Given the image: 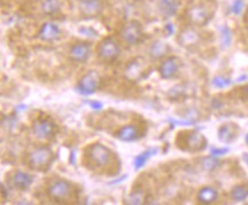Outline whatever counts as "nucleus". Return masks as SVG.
Instances as JSON below:
<instances>
[{
  "mask_svg": "<svg viewBox=\"0 0 248 205\" xmlns=\"http://www.w3.org/2000/svg\"><path fill=\"white\" fill-rule=\"evenodd\" d=\"M176 145L186 152L199 153L207 148V140L197 131H184L177 136Z\"/></svg>",
  "mask_w": 248,
  "mask_h": 205,
  "instance_id": "obj_1",
  "label": "nucleus"
},
{
  "mask_svg": "<svg viewBox=\"0 0 248 205\" xmlns=\"http://www.w3.org/2000/svg\"><path fill=\"white\" fill-rule=\"evenodd\" d=\"M54 159L53 150L47 146L39 147L34 149L28 157L29 166L34 171L46 172L50 168Z\"/></svg>",
  "mask_w": 248,
  "mask_h": 205,
  "instance_id": "obj_2",
  "label": "nucleus"
},
{
  "mask_svg": "<svg viewBox=\"0 0 248 205\" xmlns=\"http://www.w3.org/2000/svg\"><path fill=\"white\" fill-rule=\"evenodd\" d=\"M88 158L96 168H107L112 162V153L104 145L96 142L88 148Z\"/></svg>",
  "mask_w": 248,
  "mask_h": 205,
  "instance_id": "obj_3",
  "label": "nucleus"
},
{
  "mask_svg": "<svg viewBox=\"0 0 248 205\" xmlns=\"http://www.w3.org/2000/svg\"><path fill=\"white\" fill-rule=\"evenodd\" d=\"M32 132L38 139L40 140H49L53 139L59 132V127L53 120L48 118H43V120H37L32 125Z\"/></svg>",
  "mask_w": 248,
  "mask_h": 205,
  "instance_id": "obj_4",
  "label": "nucleus"
},
{
  "mask_svg": "<svg viewBox=\"0 0 248 205\" xmlns=\"http://www.w3.org/2000/svg\"><path fill=\"white\" fill-rule=\"evenodd\" d=\"M122 38L130 46L138 45L143 40L142 25L139 21H129L122 29Z\"/></svg>",
  "mask_w": 248,
  "mask_h": 205,
  "instance_id": "obj_5",
  "label": "nucleus"
},
{
  "mask_svg": "<svg viewBox=\"0 0 248 205\" xmlns=\"http://www.w3.org/2000/svg\"><path fill=\"white\" fill-rule=\"evenodd\" d=\"M120 52L122 50H120L119 44L112 37L104 38L98 45V56L107 62L116 60L120 55Z\"/></svg>",
  "mask_w": 248,
  "mask_h": 205,
  "instance_id": "obj_6",
  "label": "nucleus"
},
{
  "mask_svg": "<svg viewBox=\"0 0 248 205\" xmlns=\"http://www.w3.org/2000/svg\"><path fill=\"white\" fill-rule=\"evenodd\" d=\"M98 85H100V75L96 71H88L79 81L77 91L81 95L88 97L97 91Z\"/></svg>",
  "mask_w": 248,
  "mask_h": 205,
  "instance_id": "obj_7",
  "label": "nucleus"
},
{
  "mask_svg": "<svg viewBox=\"0 0 248 205\" xmlns=\"http://www.w3.org/2000/svg\"><path fill=\"white\" fill-rule=\"evenodd\" d=\"M47 194L52 200L62 202L71 195V185L66 180H56L49 185Z\"/></svg>",
  "mask_w": 248,
  "mask_h": 205,
  "instance_id": "obj_8",
  "label": "nucleus"
},
{
  "mask_svg": "<svg viewBox=\"0 0 248 205\" xmlns=\"http://www.w3.org/2000/svg\"><path fill=\"white\" fill-rule=\"evenodd\" d=\"M186 17L191 24L202 27V25L207 24L208 21L211 20V13H209V9L206 6L195 5L187 9Z\"/></svg>",
  "mask_w": 248,
  "mask_h": 205,
  "instance_id": "obj_9",
  "label": "nucleus"
},
{
  "mask_svg": "<svg viewBox=\"0 0 248 205\" xmlns=\"http://www.w3.org/2000/svg\"><path fill=\"white\" fill-rule=\"evenodd\" d=\"M69 55L71 60L76 62H86L91 56V44L86 43V41H79V43L74 44L69 51Z\"/></svg>",
  "mask_w": 248,
  "mask_h": 205,
  "instance_id": "obj_10",
  "label": "nucleus"
},
{
  "mask_svg": "<svg viewBox=\"0 0 248 205\" xmlns=\"http://www.w3.org/2000/svg\"><path fill=\"white\" fill-rule=\"evenodd\" d=\"M180 68V60L176 56H170L165 59L159 67V75L163 79H171L176 76Z\"/></svg>",
  "mask_w": 248,
  "mask_h": 205,
  "instance_id": "obj_11",
  "label": "nucleus"
},
{
  "mask_svg": "<svg viewBox=\"0 0 248 205\" xmlns=\"http://www.w3.org/2000/svg\"><path fill=\"white\" fill-rule=\"evenodd\" d=\"M79 11L86 17H96L103 11L101 0H79Z\"/></svg>",
  "mask_w": 248,
  "mask_h": 205,
  "instance_id": "obj_12",
  "label": "nucleus"
},
{
  "mask_svg": "<svg viewBox=\"0 0 248 205\" xmlns=\"http://www.w3.org/2000/svg\"><path fill=\"white\" fill-rule=\"evenodd\" d=\"M9 182L15 189L18 190H28L33 182V175L23 171H15L9 178Z\"/></svg>",
  "mask_w": 248,
  "mask_h": 205,
  "instance_id": "obj_13",
  "label": "nucleus"
},
{
  "mask_svg": "<svg viewBox=\"0 0 248 205\" xmlns=\"http://www.w3.org/2000/svg\"><path fill=\"white\" fill-rule=\"evenodd\" d=\"M239 133V126L233 123H227L221 125L217 131V137L223 143H232L237 139Z\"/></svg>",
  "mask_w": 248,
  "mask_h": 205,
  "instance_id": "obj_14",
  "label": "nucleus"
},
{
  "mask_svg": "<svg viewBox=\"0 0 248 205\" xmlns=\"http://www.w3.org/2000/svg\"><path fill=\"white\" fill-rule=\"evenodd\" d=\"M60 34H61V30L59 25L53 22H46L41 25L38 36L44 41H54L60 37Z\"/></svg>",
  "mask_w": 248,
  "mask_h": 205,
  "instance_id": "obj_15",
  "label": "nucleus"
},
{
  "mask_svg": "<svg viewBox=\"0 0 248 205\" xmlns=\"http://www.w3.org/2000/svg\"><path fill=\"white\" fill-rule=\"evenodd\" d=\"M116 137L124 142H133L140 137V129L134 124H128L120 127L116 133Z\"/></svg>",
  "mask_w": 248,
  "mask_h": 205,
  "instance_id": "obj_16",
  "label": "nucleus"
},
{
  "mask_svg": "<svg viewBox=\"0 0 248 205\" xmlns=\"http://www.w3.org/2000/svg\"><path fill=\"white\" fill-rule=\"evenodd\" d=\"M126 77L129 81H138L142 77L143 66L139 60H133L127 65L125 70Z\"/></svg>",
  "mask_w": 248,
  "mask_h": 205,
  "instance_id": "obj_17",
  "label": "nucleus"
},
{
  "mask_svg": "<svg viewBox=\"0 0 248 205\" xmlns=\"http://www.w3.org/2000/svg\"><path fill=\"white\" fill-rule=\"evenodd\" d=\"M218 193L215 188L209 187V186H206V187L202 188L198 193V201L202 204H212L217 200Z\"/></svg>",
  "mask_w": 248,
  "mask_h": 205,
  "instance_id": "obj_18",
  "label": "nucleus"
},
{
  "mask_svg": "<svg viewBox=\"0 0 248 205\" xmlns=\"http://www.w3.org/2000/svg\"><path fill=\"white\" fill-rule=\"evenodd\" d=\"M157 1L161 13L167 17H174L179 9V0H157Z\"/></svg>",
  "mask_w": 248,
  "mask_h": 205,
  "instance_id": "obj_19",
  "label": "nucleus"
},
{
  "mask_svg": "<svg viewBox=\"0 0 248 205\" xmlns=\"http://www.w3.org/2000/svg\"><path fill=\"white\" fill-rule=\"evenodd\" d=\"M199 40V34H197L196 30L192 28H186L180 34L179 41L184 46H191V45H196Z\"/></svg>",
  "mask_w": 248,
  "mask_h": 205,
  "instance_id": "obj_20",
  "label": "nucleus"
},
{
  "mask_svg": "<svg viewBox=\"0 0 248 205\" xmlns=\"http://www.w3.org/2000/svg\"><path fill=\"white\" fill-rule=\"evenodd\" d=\"M41 11L45 15L54 17L61 11V1L60 0H43L41 2Z\"/></svg>",
  "mask_w": 248,
  "mask_h": 205,
  "instance_id": "obj_21",
  "label": "nucleus"
},
{
  "mask_svg": "<svg viewBox=\"0 0 248 205\" xmlns=\"http://www.w3.org/2000/svg\"><path fill=\"white\" fill-rule=\"evenodd\" d=\"M158 154V148H150V149H147L144 150V152L140 154L135 157L134 159V169L135 170H140L142 169L143 166L147 164V162L149 159L151 158L152 156H155Z\"/></svg>",
  "mask_w": 248,
  "mask_h": 205,
  "instance_id": "obj_22",
  "label": "nucleus"
},
{
  "mask_svg": "<svg viewBox=\"0 0 248 205\" xmlns=\"http://www.w3.org/2000/svg\"><path fill=\"white\" fill-rule=\"evenodd\" d=\"M167 53L168 46L160 40L155 41V43L150 46V50H149V54H150V56L154 57V59H161V57L166 55Z\"/></svg>",
  "mask_w": 248,
  "mask_h": 205,
  "instance_id": "obj_23",
  "label": "nucleus"
},
{
  "mask_svg": "<svg viewBox=\"0 0 248 205\" xmlns=\"http://www.w3.org/2000/svg\"><path fill=\"white\" fill-rule=\"evenodd\" d=\"M230 196L233 201L243 202L248 198V185H238L232 188Z\"/></svg>",
  "mask_w": 248,
  "mask_h": 205,
  "instance_id": "obj_24",
  "label": "nucleus"
},
{
  "mask_svg": "<svg viewBox=\"0 0 248 205\" xmlns=\"http://www.w3.org/2000/svg\"><path fill=\"white\" fill-rule=\"evenodd\" d=\"M200 165H202V168L205 170V171H214L216 168H218V165H220V162L216 159V157L214 156H208V157H203L202 158V161H200Z\"/></svg>",
  "mask_w": 248,
  "mask_h": 205,
  "instance_id": "obj_25",
  "label": "nucleus"
},
{
  "mask_svg": "<svg viewBox=\"0 0 248 205\" xmlns=\"http://www.w3.org/2000/svg\"><path fill=\"white\" fill-rule=\"evenodd\" d=\"M220 31H221L222 46H223L224 49H228V47L231 45V41H232L231 30L227 27V25H222Z\"/></svg>",
  "mask_w": 248,
  "mask_h": 205,
  "instance_id": "obj_26",
  "label": "nucleus"
},
{
  "mask_svg": "<svg viewBox=\"0 0 248 205\" xmlns=\"http://www.w3.org/2000/svg\"><path fill=\"white\" fill-rule=\"evenodd\" d=\"M212 84L216 88H225L228 87V86H230L232 84V82L231 79H229L224 76H216L215 78H213Z\"/></svg>",
  "mask_w": 248,
  "mask_h": 205,
  "instance_id": "obj_27",
  "label": "nucleus"
},
{
  "mask_svg": "<svg viewBox=\"0 0 248 205\" xmlns=\"http://www.w3.org/2000/svg\"><path fill=\"white\" fill-rule=\"evenodd\" d=\"M144 201V196H143L142 191H135V193L130 194L128 200L126 201L127 204H142Z\"/></svg>",
  "mask_w": 248,
  "mask_h": 205,
  "instance_id": "obj_28",
  "label": "nucleus"
},
{
  "mask_svg": "<svg viewBox=\"0 0 248 205\" xmlns=\"http://www.w3.org/2000/svg\"><path fill=\"white\" fill-rule=\"evenodd\" d=\"M244 7H245L244 0H234L230 6V12L234 15H239L241 14V12L244 11Z\"/></svg>",
  "mask_w": 248,
  "mask_h": 205,
  "instance_id": "obj_29",
  "label": "nucleus"
},
{
  "mask_svg": "<svg viewBox=\"0 0 248 205\" xmlns=\"http://www.w3.org/2000/svg\"><path fill=\"white\" fill-rule=\"evenodd\" d=\"M170 121L173 125H181V126H190V125H193L195 124V120H187V118H184V120H173V118H170Z\"/></svg>",
  "mask_w": 248,
  "mask_h": 205,
  "instance_id": "obj_30",
  "label": "nucleus"
},
{
  "mask_svg": "<svg viewBox=\"0 0 248 205\" xmlns=\"http://www.w3.org/2000/svg\"><path fill=\"white\" fill-rule=\"evenodd\" d=\"M79 33L84 34L86 37H92V38H95L97 37V33L94 30L93 28H88V27H84L81 29H79Z\"/></svg>",
  "mask_w": 248,
  "mask_h": 205,
  "instance_id": "obj_31",
  "label": "nucleus"
},
{
  "mask_svg": "<svg viewBox=\"0 0 248 205\" xmlns=\"http://www.w3.org/2000/svg\"><path fill=\"white\" fill-rule=\"evenodd\" d=\"M229 153V148H216V147H212L211 148V155L214 157H218Z\"/></svg>",
  "mask_w": 248,
  "mask_h": 205,
  "instance_id": "obj_32",
  "label": "nucleus"
},
{
  "mask_svg": "<svg viewBox=\"0 0 248 205\" xmlns=\"http://www.w3.org/2000/svg\"><path fill=\"white\" fill-rule=\"evenodd\" d=\"M88 105H90L93 110H96V111L102 110V109H103V103L100 101H90L88 102Z\"/></svg>",
  "mask_w": 248,
  "mask_h": 205,
  "instance_id": "obj_33",
  "label": "nucleus"
},
{
  "mask_svg": "<svg viewBox=\"0 0 248 205\" xmlns=\"http://www.w3.org/2000/svg\"><path fill=\"white\" fill-rule=\"evenodd\" d=\"M165 30H166L168 36H171V34H173V33H174V25L168 23L166 27H165Z\"/></svg>",
  "mask_w": 248,
  "mask_h": 205,
  "instance_id": "obj_34",
  "label": "nucleus"
},
{
  "mask_svg": "<svg viewBox=\"0 0 248 205\" xmlns=\"http://www.w3.org/2000/svg\"><path fill=\"white\" fill-rule=\"evenodd\" d=\"M1 195H2V198H6V197L8 196V190L5 188V185L4 184L1 185Z\"/></svg>",
  "mask_w": 248,
  "mask_h": 205,
  "instance_id": "obj_35",
  "label": "nucleus"
},
{
  "mask_svg": "<svg viewBox=\"0 0 248 205\" xmlns=\"http://www.w3.org/2000/svg\"><path fill=\"white\" fill-rule=\"evenodd\" d=\"M241 93H243V95L245 98H248V85L244 86V87L241 88Z\"/></svg>",
  "mask_w": 248,
  "mask_h": 205,
  "instance_id": "obj_36",
  "label": "nucleus"
},
{
  "mask_svg": "<svg viewBox=\"0 0 248 205\" xmlns=\"http://www.w3.org/2000/svg\"><path fill=\"white\" fill-rule=\"evenodd\" d=\"M70 163H71L72 165L76 164V154L72 152L71 155H70Z\"/></svg>",
  "mask_w": 248,
  "mask_h": 205,
  "instance_id": "obj_37",
  "label": "nucleus"
},
{
  "mask_svg": "<svg viewBox=\"0 0 248 205\" xmlns=\"http://www.w3.org/2000/svg\"><path fill=\"white\" fill-rule=\"evenodd\" d=\"M243 159L245 161V163H246V164L248 165V154H243Z\"/></svg>",
  "mask_w": 248,
  "mask_h": 205,
  "instance_id": "obj_38",
  "label": "nucleus"
},
{
  "mask_svg": "<svg viewBox=\"0 0 248 205\" xmlns=\"http://www.w3.org/2000/svg\"><path fill=\"white\" fill-rule=\"evenodd\" d=\"M245 141H246V143H247V146H248V133H247L246 137H245Z\"/></svg>",
  "mask_w": 248,
  "mask_h": 205,
  "instance_id": "obj_39",
  "label": "nucleus"
},
{
  "mask_svg": "<svg viewBox=\"0 0 248 205\" xmlns=\"http://www.w3.org/2000/svg\"><path fill=\"white\" fill-rule=\"evenodd\" d=\"M247 15H248V7H247Z\"/></svg>",
  "mask_w": 248,
  "mask_h": 205,
  "instance_id": "obj_40",
  "label": "nucleus"
}]
</instances>
